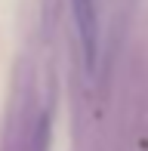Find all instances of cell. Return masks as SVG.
Listing matches in <instances>:
<instances>
[{
  "label": "cell",
  "instance_id": "obj_1",
  "mask_svg": "<svg viewBox=\"0 0 148 151\" xmlns=\"http://www.w3.org/2000/svg\"><path fill=\"white\" fill-rule=\"evenodd\" d=\"M71 16H74L77 37H80L83 68H86V74H93V71H96V59H99V16H96V0H71Z\"/></svg>",
  "mask_w": 148,
  "mask_h": 151
}]
</instances>
